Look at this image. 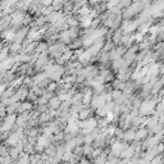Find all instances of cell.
I'll return each instance as SVG.
<instances>
[{"instance_id": "obj_1", "label": "cell", "mask_w": 164, "mask_h": 164, "mask_svg": "<svg viewBox=\"0 0 164 164\" xmlns=\"http://www.w3.org/2000/svg\"><path fill=\"white\" fill-rule=\"evenodd\" d=\"M147 136H149V131H147V128H144V126L139 127L137 130H136V134H135V141H139L141 142L142 140H145Z\"/></svg>"}, {"instance_id": "obj_2", "label": "cell", "mask_w": 164, "mask_h": 164, "mask_svg": "<svg viewBox=\"0 0 164 164\" xmlns=\"http://www.w3.org/2000/svg\"><path fill=\"white\" fill-rule=\"evenodd\" d=\"M15 119H17V117H15L14 114L9 115L5 120H4V124H3L1 130H3V131H9L10 128H12V126H13V124L15 123Z\"/></svg>"}, {"instance_id": "obj_3", "label": "cell", "mask_w": 164, "mask_h": 164, "mask_svg": "<svg viewBox=\"0 0 164 164\" xmlns=\"http://www.w3.org/2000/svg\"><path fill=\"white\" fill-rule=\"evenodd\" d=\"M92 110L94 109L91 108H87V107H85V108H82L81 110L78 112V114H77V117H78V119H87V118H90V117H91V113H92Z\"/></svg>"}, {"instance_id": "obj_4", "label": "cell", "mask_w": 164, "mask_h": 164, "mask_svg": "<svg viewBox=\"0 0 164 164\" xmlns=\"http://www.w3.org/2000/svg\"><path fill=\"white\" fill-rule=\"evenodd\" d=\"M60 104H62V100L59 99V96H53L52 99H50L48 101V105H49V108L50 109H53V110H55V109H58L60 107Z\"/></svg>"}, {"instance_id": "obj_5", "label": "cell", "mask_w": 164, "mask_h": 164, "mask_svg": "<svg viewBox=\"0 0 164 164\" xmlns=\"http://www.w3.org/2000/svg\"><path fill=\"white\" fill-rule=\"evenodd\" d=\"M135 134H136V130L134 128H127L126 131H124V135H123V140H126V141H135Z\"/></svg>"}, {"instance_id": "obj_6", "label": "cell", "mask_w": 164, "mask_h": 164, "mask_svg": "<svg viewBox=\"0 0 164 164\" xmlns=\"http://www.w3.org/2000/svg\"><path fill=\"white\" fill-rule=\"evenodd\" d=\"M122 30H117L114 35H113V38L112 41L114 42V45H120V40H122Z\"/></svg>"}, {"instance_id": "obj_7", "label": "cell", "mask_w": 164, "mask_h": 164, "mask_svg": "<svg viewBox=\"0 0 164 164\" xmlns=\"http://www.w3.org/2000/svg\"><path fill=\"white\" fill-rule=\"evenodd\" d=\"M27 35V30L25 28V30H22V31H19L18 33H15V36H14V38H13V41L14 42H19L21 44V41L25 38V36Z\"/></svg>"}, {"instance_id": "obj_8", "label": "cell", "mask_w": 164, "mask_h": 164, "mask_svg": "<svg viewBox=\"0 0 164 164\" xmlns=\"http://www.w3.org/2000/svg\"><path fill=\"white\" fill-rule=\"evenodd\" d=\"M22 19H23V14L21 12H17V13H14L13 17H12V23H13V25H19V23L22 22Z\"/></svg>"}, {"instance_id": "obj_9", "label": "cell", "mask_w": 164, "mask_h": 164, "mask_svg": "<svg viewBox=\"0 0 164 164\" xmlns=\"http://www.w3.org/2000/svg\"><path fill=\"white\" fill-rule=\"evenodd\" d=\"M132 4V0H118V4H117V7L119 8V9H126Z\"/></svg>"}, {"instance_id": "obj_10", "label": "cell", "mask_w": 164, "mask_h": 164, "mask_svg": "<svg viewBox=\"0 0 164 164\" xmlns=\"http://www.w3.org/2000/svg\"><path fill=\"white\" fill-rule=\"evenodd\" d=\"M113 48H114V42H113L112 40H108V41L103 45V48H101L100 52H103V53H104V52H110Z\"/></svg>"}, {"instance_id": "obj_11", "label": "cell", "mask_w": 164, "mask_h": 164, "mask_svg": "<svg viewBox=\"0 0 164 164\" xmlns=\"http://www.w3.org/2000/svg\"><path fill=\"white\" fill-rule=\"evenodd\" d=\"M83 147V155L85 157H91V154H92V151H94V147L91 144H86L85 146H82Z\"/></svg>"}, {"instance_id": "obj_12", "label": "cell", "mask_w": 164, "mask_h": 164, "mask_svg": "<svg viewBox=\"0 0 164 164\" xmlns=\"http://www.w3.org/2000/svg\"><path fill=\"white\" fill-rule=\"evenodd\" d=\"M14 63V59H7V60H4L0 63V68L1 69H9L12 65H13Z\"/></svg>"}, {"instance_id": "obj_13", "label": "cell", "mask_w": 164, "mask_h": 164, "mask_svg": "<svg viewBox=\"0 0 164 164\" xmlns=\"http://www.w3.org/2000/svg\"><path fill=\"white\" fill-rule=\"evenodd\" d=\"M48 78V76H46V73H40V75H37L36 77L33 78V83L35 85H40L42 81Z\"/></svg>"}, {"instance_id": "obj_14", "label": "cell", "mask_w": 164, "mask_h": 164, "mask_svg": "<svg viewBox=\"0 0 164 164\" xmlns=\"http://www.w3.org/2000/svg\"><path fill=\"white\" fill-rule=\"evenodd\" d=\"M90 12H91V9H90V7H87L85 4V5H82L78 10H77V13H78L80 15H87L90 14Z\"/></svg>"}, {"instance_id": "obj_15", "label": "cell", "mask_w": 164, "mask_h": 164, "mask_svg": "<svg viewBox=\"0 0 164 164\" xmlns=\"http://www.w3.org/2000/svg\"><path fill=\"white\" fill-rule=\"evenodd\" d=\"M48 48H49V45L46 44V42H42V44L37 45V48H36L35 52H37V53H48Z\"/></svg>"}, {"instance_id": "obj_16", "label": "cell", "mask_w": 164, "mask_h": 164, "mask_svg": "<svg viewBox=\"0 0 164 164\" xmlns=\"http://www.w3.org/2000/svg\"><path fill=\"white\" fill-rule=\"evenodd\" d=\"M65 22L68 23L69 27H77V26H78V21H77L76 17H68V18H65Z\"/></svg>"}, {"instance_id": "obj_17", "label": "cell", "mask_w": 164, "mask_h": 164, "mask_svg": "<svg viewBox=\"0 0 164 164\" xmlns=\"http://www.w3.org/2000/svg\"><path fill=\"white\" fill-rule=\"evenodd\" d=\"M31 108H32V104L31 103H22L21 105H19L18 110L23 113V112H27V110H31Z\"/></svg>"}, {"instance_id": "obj_18", "label": "cell", "mask_w": 164, "mask_h": 164, "mask_svg": "<svg viewBox=\"0 0 164 164\" xmlns=\"http://www.w3.org/2000/svg\"><path fill=\"white\" fill-rule=\"evenodd\" d=\"M80 46H82V41H80V40H72V42H71V48L72 49H78Z\"/></svg>"}, {"instance_id": "obj_19", "label": "cell", "mask_w": 164, "mask_h": 164, "mask_svg": "<svg viewBox=\"0 0 164 164\" xmlns=\"http://www.w3.org/2000/svg\"><path fill=\"white\" fill-rule=\"evenodd\" d=\"M15 36V33L13 32V31H9V32H7V33H4V37L7 38V40H12L13 41V38Z\"/></svg>"}, {"instance_id": "obj_20", "label": "cell", "mask_w": 164, "mask_h": 164, "mask_svg": "<svg viewBox=\"0 0 164 164\" xmlns=\"http://www.w3.org/2000/svg\"><path fill=\"white\" fill-rule=\"evenodd\" d=\"M12 52H17V50H21V44L19 42H14V45L10 48Z\"/></svg>"}, {"instance_id": "obj_21", "label": "cell", "mask_w": 164, "mask_h": 164, "mask_svg": "<svg viewBox=\"0 0 164 164\" xmlns=\"http://www.w3.org/2000/svg\"><path fill=\"white\" fill-rule=\"evenodd\" d=\"M63 137H64V135L62 134V132L58 131V132H57V135L54 136V140H55V141H59V140H63Z\"/></svg>"}, {"instance_id": "obj_22", "label": "cell", "mask_w": 164, "mask_h": 164, "mask_svg": "<svg viewBox=\"0 0 164 164\" xmlns=\"http://www.w3.org/2000/svg\"><path fill=\"white\" fill-rule=\"evenodd\" d=\"M52 3H53V0H41L40 1L42 7H49V5H52Z\"/></svg>"}, {"instance_id": "obj_23", "label": "cell", "mask_w": 164, "mask_h": 164, "mask_svg": "<svg viewBox=\"0 0 164 164\" xmlns=\"http://www.w3.org/2000/svg\"><path fill=\"white\" fill-rule=\"evenodd\" d=\"M57 86H58V83H54V82H53V83H49L48 85V90H49V91H54V90L57 89Z\"/></svg>"}, {"instance_id": "obj_24", "label": "cell", "mask_w": 164, "mask_h": 164, "mask_svg": "<svg viewBox=\"0 0 164 164\" xmlns=\"http://www.w3.org/2000/svg\"><path fill=\"white\" fill-rule=\"evenodd\" d=\"M12 96V91H10V90H8V91H5V94H3V96L4 97H8V96Z\"/></svg>"}, {"instance_id": "obj_25", "label": "cell", "mask_w": 164, "mask_h": 164, "mask_svg": "<svg viewBox=\"0 0 164 164\" xmlns=\"http://www.w3.org/2000/svg\"><path fill=\"white\" fill-rule=\"evenodd\" d=\"M14 3H17V0H8L7 5H12V4H14Z\"/></svg>"}, {"instance_id": "obj_26", "label": "cell", "mask_w": 164, "mask_h": 164, "mask_svg": "<svg viewBox=\"0 0 164 164\" xmlns=\"http://www.w3.org/2000/svg\"><path fill=\"white\" fill-rule=\"evenodd\" d=\"M4 90H5V86L1 85V86H0V95H3V94H4Z\"/></svg>"}, {"instance_id": "obj_27", "label": "cell", "mask_w": 164, "mask_h": 164, "mask_svg": "<svg viewBox=\"0 0 164 164\" xmlns=\"http://www.w3.org/2000/svg\"><path fill=\"white\" fill-rule=\"evenodd\" d=\"M0 153H1V149H0Z\"/></svg>"}]
</instances>
